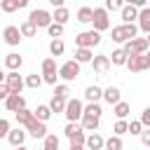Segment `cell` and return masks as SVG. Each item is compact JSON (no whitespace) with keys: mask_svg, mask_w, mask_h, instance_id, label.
<instances>
[{"mask_svg":"<svg viewBox=\"0 0 150 150\" xmlns=\"http://www.w3.org/2000/svg\"><path fill=\"white\" fill-rule=\"evenodd\" d=\"M110 38H112V42L124 45V42H129V40L138 38V28H136V23H120V26H115V28H112Z\"/></svg>","mask_w":150,"mask_h":150,"instance_id":"obj_1","label":"cell"},{"mask_svg":"<svg viewBox=\"0 0 150 150\" xmlns=\"http://www.w3.org/2000/svg\"><path fill=\"white\" fill-rule=\"evenodd\" d=\"M148 47H150L148 38H134V40L124 42L122 52L127 54V59H131V56H138V54H148Z\"/></svg>","mask_w":150,"mask_h":150,"instance_id":"obj_2","label":"cell"},{"mask_svg":"<svg viewBox=\"0 0 150 150\" xmlns=\"http://www.w3.org/2000/svg\"><path fill=\"white\" fill-rule=\"evenodd\" d=\"M98 42H101V33H96V30H82L75 35V47H80V49H91Z\"/></svg>","mask_w":150,"mask_h":150,"instance_id":"obj_3","label":"cell"},{"mask_svg":"<svg viewBox=\"0 0 150 150\" xmlns=\"http://www.w3.org/2000/svg\"><path fill=\"white\" fill-rule=\"evenodd\" d=\"M91 23H94V28H91V30H96V33L108 30V28H110L108 12H105L103 7H94V9H91Z\"/></svg>","mask_w":150,"mask_h":150,"instance_id":"obj_4","label":"cell"},{"mask_svg":"<svg viewBox=\"0 0 150 150\" xmlns=\"http://www.w3.org/2000/svg\"><path fill=\"white\" fill-rule=\"evenodd\" d=\"M82 108H84V103L80 101V98H68L66 101V108H63V115L68 117V122H80V117H82Z\"/></svg>","mask_w":150,"mask_h":150,"instance_id":"obj_5","label":"cell"},{"mask_svg":"<svg viewBox=\"0 0 150 150\" xmlns=\"http://www.w3.org/2000/svg\"><path fill=\"white\" fill-rule=\"evenodd\" d=\"M63 134H66V138L70 141V145H84V138H87V134L82 131V127H80V124H75V122H68V124H66V129H63Z\"/></svg>","mask_w":150,"mask_h":150,"instance_id":"obj_6","label":"cell"},{"mask_svg":"<svg viewBox=\"0 0 150 150\" xmlns=\"http://www.w3.org/2000/svg\"><path fill=\"white\" fill-rule=\"evenodd\" d=\"M56 75H59L61 80L70 82V80H75V77L80 75V63H75V61L70 59V61H66V63H61V66L56 68Z\"/></svg>","mask_w":150,"mask_h":150,"instance_id":"obj_7","label":"cell"},{"mask_svg":"<svg viewBox=\"0 0 150 150\" xmlns=\"http://www.w3.org/2000/svg\"><path fill=\"white\" fill-rule=\"evenodd\" d=\"M131 73H141V70H148L150 68V56L148 54H138V56H131V59H127V63H124Z\"/></svg>","mask_w":150,"mask_h":150,"instance_id":"obj_8","label":"cell"},{"mask_svg":"<svg viewBox=\"0 0 150 150\" xmlns=\"http://www.w3.org/2000/svg\"><path fill=\"white\" fill-rule=\"evenodd\" d=\"M28 21H30L35 28H47V26L52 23V14H49L47 9H33L30 16H28Z\"/></svg>","mask_w":150,"mask_h":150,"instance_id":"obj_9","label":"cell"},{"mask_svg":"<svg viewBox=\"0 0 150 150\" xmlns=\"http://www.w3.org/2000/svg\"><path fill=\"white\" fill-rule=\"evenodd\" d=\"M56 61L54 59H45L42 61V82L47 84H56Z\"/></svg>","mask_w":150,"mask_h":150,"instance_id":"obj_10","label":"cell"},{"mask_svg":"<svg viewBox=\"0 0 150 150\" xmlns=\"http://www.w3.org/2000/svg\"><path fill=\"white\" fill-rule=\"evenodd\" d=\"M5 87L9 89V94H21L23 89V77L19 73H7L5 75Z\"/></svg>","mask_w":150,"mask_h":150,"instance_id":"obj_11","label":"cell"},{"mask_svg":"<svg viewBox=\"0 0 150 150\" xmlns=\"http://www.w3.org/2000/svg\"><path fill=\"white\" fill-rule=\"evenodd\" d=\"M23 127H26V131H28L33 138H45V136H47V127H45L42 122H38L35 117H30Z\"/></svg>","mask_w":150,"mask_h":150,"instance_id":"obj_12","label":"cell"},{"mask_svg":"<svg viewBox=\"0 0 150 150\" xmlns=\"http://www.w3.org/2000/svg\"><path fill=\"white\" fill-rule=\"evenodd\" d=\"M5 108H7L9 112H19V110L26 108V98H23L21 94H9V96L5 98Z\"/></svg>","mask_w":150,"mask_h":150,"instance_id":"obj_13","label":"cell"},{"mask_svg":"<svg viewBox=\"0 0 150 150\" xmlns=\"http://www.w3.org/2000/svg\"><path fill=\"white\" fill-rule=\"evenodd\" d=\"M2 38H5V42H7L9 47H16V45L21 42V33H19V26H7V28L2 30Z\"/></svg>","mask_w":150,"mask_h":150,"instance_id":"obj_14","label":"cell"},{"mask_svg":"<svg viewBox=\"0 0 150 150\" xmlns=\"http://www.w3.org/2000/svg\"><path fill=\"white\" fill-rule=\"evenodd\" d=\"M21 66H23V59H21L16 52H9V54L5 56V68H7L9 73H19Z\"/></svg>","mask_w":150,"mask_h":150,"instance_id":"obj_15","label":"cell"},{"mask_svg":"<svg viewBox=\"0 0 150 150\" xmlns=\"http://www.w3.org/2000/svg\"><path fill=\"white\" fill-rule=\"evenodd\" d=\"M105 103H110V105H115V103H120L122 101V91H120V87H108V89H103V96H101Z\"/></svg>","mask_w":150,"mask_h":150,"instance_id":"obj_16","label":"cell"},{"mask_svg":"<svg viewBox=\"0 0 150 150\" xmlns=\"http://www.w3.org/2000/svg\"><path fill=\"white\" fill-rule=\"evenodd\" d=\"M138 30H143V33H150V7H143V9H138Z\"/></svg>","mask_w":150,"mask_h":150,"instance_id":"obj_17","label":"cell"},{"mask_svg":"<svg viewBox=\"0 0 150 150\" xmlns=\"http://www.w3.org/2000/svg\"><path fill=\"white\" fill-rule=\"evenodd\" d=\"M103 136L101 134H89L84 138V150H103Z\"/></svg>","mask_w":150,"mask_h":150,"instance_id":"obj_18","label":"cell"},{"mask_svg":"<svg viewBox=\"0 0 150 150\" xmlns=\"http://www.w3.org/2000/svg\"><path fill=\"white\" fill-rule=\"evenodd\" d=\"M91 68H94L98 75L108 73V68H110V61H108V56H105V54H101V56H94V59H91Z\"/></svg>","mask_w":150,"mask_h":150,"instance_id":"obj_19","label":"cell"},{"mask_svg":"<svg viewBox=\"0 0 150 150\" xmlns=\"http://www.w3.org/2000/svg\"><path fill=\"white\" fill-rule=\"evenodd\" d=\"M7 141H9L14 148H19V145H23V141H26V131H23L21 127H16V129H9V134H7Z\"/></svg>","mask_w":150,"mask_h":150,"instance_id":"obj_20","label":"cell"},{"mask_svg":"<svg viewBox=\"0 0 150 150\" xmlns=\"http://www.w3.org/2000/svg\"><path fill=\"white\" fill-rule=\"evenodd\" d=\"M26 5H28V0H0V9L7 12V14H12V12H16Z\"/></svg>","mask_w":150,"mask_h":150,"instance_id":"obj_21","label":"cell"},{"mask_svg":"<svg viewBox=\"0 0 150 150\" xmlns=\"http://www.w3.org/2000/svg\"><path fill=\"white\" fill-rule=\"evenodd\" d=\"M98 117H89V115H82L80 117V127H82V131H91V134H96V129H98Z\"/></svg>","mask_w":150,"mask_h":150,"instance_id":"obj_22","label":"cell"},{"mask_svg":"<svg viewBox=\"0 0 150 150\" xmlns=\"http://www.w3.org/2000/svg\"><path fill=\"white\" fill-rule=\"evenodd\" d=\"M120 12H122V23H134V19L138 16V9H136L134 5H129V2H127V5H122V9H120Z\"/></svg>","mask_w":150,"mask_h":150,"instance_id":"obj_23","label":"cell"},{"mask_svg":"<svg viewBox=\"0 0 150 150\" xmlns=\"http://www.w3.org/2000/svg\"><path fill=\"white\" fill-rule=\"evenodd\" d=\"M68 19H70V12L66 7H56L54 14H52V23H59V26H66Z\"/></svg>","mask_w":150,"mask_h":150,"instance_id":"obj_24","label":"cell"},{"mask_svg":"<svg viewBox=\"0 0 150 150\" xmlns=\"http://www.w3.org/2000/svg\"><path fill=\"white\" fill-rule=\"evenodd\" d=\"M101 96H103V89H101V87H96V84H91V87H87V89H84V98H87L89 103H98V101H101Z\"/></svg>","mask_w":150,"mask_h":150,"instance_id":"obj_25","label":"cell"},{"mask_svg":"<svg viewBox=\"0 0 150 150\" xmlns=\"http://www.w3.org/2000/svg\"><path fill=\"white\" fill-rule=\"evenodd\" d=\"M75 59V63H91V59H94V54H91V49H80V47H75V54H73Z\"/></svg>","mask_w":150,"mask_h":150,"instance_id":"obj_26","label":"cell"},{"mask_svg":"<svg viewBox=\"0 0 150 150\" xmlns=\"http://www.w3.org/2000/svg\"><path fill=\"white\" fill-rule=\"evenodd\" d=\"M112 112H115V117H117V120H127V115L131 112V105H129L127 101H120V103H115V105H112Z\"/></svg>","mask_w":150,"mask_h":150,"instance_id":"obj_27","label":"cell"},{"mask_svg":"<svg viewBox=\"0 0 150 150\" xmlns=\"http://www.w3.org/2000/svg\"><path fill=\"white\" fill-rule=\"evenodd\" d=\"M33 117H35L38 122H42V124H45V122H47V120L52 117V110H49L47 105H38V108L33 110Z\"/></svg>","mask_w":150,"mask_h":150,"instance_id":"obj_28","label":"cell"},{"mask_svg":"<svg viewBox=\"0 0 150 150\" xmlns=\"http://www.w3.org/2000/svg\"><path fill=\"white\" fill-rule=\"evenodd\" d=\"M19 33H21V38H35V33H38V28L26 19L21 26H19Z\"/></svg>","mask_w":150,"mask_h":150,"instance_id":"obj_29","label":"cell"},{"mask_svg":"<svg viewBox=\"0 0 150 150\" xmlns=\"http://www.w3.org/2000/svg\"><path fill=\"white\" fill-rule=\"evenodd\" d=\"M42 141H45L42 143V150H59V136L56 134H47Z\"/></svg>","mask_w":150,"mask_h":150,"instance_id":"obj_30","label":"cell"},{"mask_svg":"<svg viewBox=\"0 0 150 150\" xmlns=\"http://www.w3.org/2000/svg\"><path fill=\"white\" fill-rule=\"evenodd\" d=\"M49 52H52V56H61V54L66 52V45H63V40H61V38L52 40V42H49Z\"/></svg>","mask_w":150,"mask_h":150,"instance_id":"obj_31","label":"cell"},{"mask_svg":"<svg viewBox=\"0 0 150 150\" xmlns=\"http://www.w3.org/2000/svg\"><path fill=\"white\" fill-rule=\"evenodd\" d=\"M108 61H110L112 66H124V63H127V54H124L122 47H120V49L112 52V56H108Z\"/></svg>","mask_w":150,"mask_h":150,"instance_id":"obj_32","label":"cell"},{"mask_svg":"<svg viewBox=\"0 0 150 150\" xmlns=\"http://www.w3.org/2000/svg\"><path fill=\"white\" fill-rule=\"evenodd\" d=\"M101 112H103V110H101L98 103H87V105L82 108V115H89V117H98V120H101Z\"/></svg>","mask_w":150,"mask_h":150,"instance_id":"obj_33","label":"cell"},{"mask_svg":"<svg viewBox=\"0 0 150 150\" xmlns=\"http://www.w3.org/2000/svg\"><path fill=\"white\" fill-rule=\"evenodd\" d=\"M103 150H122V138L120 136H110L103 141Z\"/></svg>","mask_w":150,"mask_h":150,"instance_id":"obj_34","label":"cell"},{"mask_svg":"<svg viewBox=\"0 0 150 150\" xmlns=\"http://www.w3.org/2000/svg\"><path fill=\"white\" fill-rule=\"evenodd\" d=\"M77 21L80 23H91V7H87V5L80 7L77 9Z\"/></svg>","mask_w":150,"mask_h":150,"instance_id":"obj_35","label":"cell"},{"mask_svg":"<svg viewBox=\"0 0 150 150\" xmlns=\"http://www.w3.org/2000/svg\"><path fill=\"white\" fill-rule=\"evenodd\" d=\"M40 84H42V77L38 73H33V75H28L23 80V87H30V89H40Z\"/></svg>","mask_w":150,"mask_h":150,"instance_id":"obj_36","label":"cell"},{"mask_svg":"<svg viewBox=\"0 0 150 150\" xmlns=\"http://www.w3.org/2000/svg\"><path fill=\"white\" fill-rule=\"evenodd\" d=\"M49 110H52V115L54 112H63V108H66V101L63 98H56V96H52V101H49V105H47Z\"/></svg>","mask_w":150,"mask_h":150,"instance_id":"obj_37","label":"cell"},{"mask_svg":"<svg viewBox=\"0 0 150 150\" xmlns=\"http://www.w3.org/2000/svg\"><path fill=\"white\" fill-rule=\"evenodd\" d=\"M68 94H70V87H68V84H54V96H56V98L68 101Z\"/></svg>","mask_w":150,"mask_h":150,"instance_id":"obj_38","label":"cell"},{"mask_svg":"<svg viewBox=\"0 0 150 150\" xmlns=\"http://www.w3.org/2000/svg\"><path fill=\"white\" fill-rule=\"evenodd\" d=\"M14 115H16V122H19V127H23V124H26V122L33 117V112H30L28 108H23V110H19V112H14Z\"/></svg>","mask_w":150,"mask_h":150,"instance_id":"obj_39","label":"cell"},{"mask_svg":"<svg viewBox=\"0 0 150 150\" xmlns=\"http://www.w3.org/2000/svg\"><path fill=\"white\" fill-rule=\"evenodd\" d=\"M122 134H127V120H117L112 124V136H120L122 138Z\"/></svg>","mask_w":150,"mask_h":150,"instance_id":"obj_40","label":"cell"},{"mask_svg":"<svg viewBox=\"0 0 150 150\" xmlns=\"http://www.w3.org/2000/svg\"><path fill=\"white\" fill-rule=\"evenodd\" d=\"M47 33H49V38L56 40V38L63 35V26H59V23H49V26H47Z\"/></svg>","mask_w":150,"mask_h":150,"instance_id":"obj_41","label":"cell"},{"mask_svg":"<svg viewBox=\"0 0 150 150\" xmlns=\"http://www.w3.org/2000/svg\"><path fill=\"white\" fill-rule=\"evenodd\" d=\"M141 131H143V127H141V122H138V120H131V122H127V134L136 136V134H141Z\"/></svg>","mask_w":150,"mask_h":150,"instance_id":"obj_42","label":"cell"},{"mask_svg":"<svg viewBox=\"0 0 150 150\" xmlns=\"http://www.w3.org/2000/svg\"><path fill=\"white\" fill-rule=\"evenodd\" d=\"M105 12H117V9H122V0H105V7H103Z\"/></svg>","mask_w":150,"mask_h":150,"instance_id":"obj_43","label":"cell"},{"mask_svg":"<svg viewBox=\"0 0 150 150\" xmlns=\"http://www.w3.org/2000/svg\"><path fill=\"white\" fill-rule=\"evenodd\" d=\"M9 122L5 120V117H0V138H7V134H9Z\"/></svg>","mask_w":150,"mask_h":150,"instance_id":"obj_44","label":"cell"},{"mask_svg":"<svg viewBox=\"0 0 150 150\" xmlns=\"http://www.w3.org/2000/svg\"><path fill=\"white\" fill-rule=\"evenodd\" d=\"M141 127H150V108H143V112H141Z\"/></svg>","mask_w":150,"mask_h":150,"instance_id":"obj_45","label":"cell"},{"mask_svg":"<svg viewBox=\"0 0 150 150\" xmlns=\"http://www.w3.org/2000/svg\"><path fill=\"white\" fill-rule=\"evenodd\" d=\"M141 143L143 145H150V129H143L141 131Z\"/></svg>","mask_w":150,"mask_h":150,"instance_id":"obj_46","label":"cell"},{"mask_svg":"<svg viewBox=\"0 0 150 150\" xmlns=\"http://www.w3.org/2000/svg\"><path fill=\"white\" fill-rule=\"evenodd\" d=\"M7 96H9V89H7L5 84H0V101H5Z\"/></svg>","mask_w":150,"mask_h":150,"instance_id":"obj_47","label":"cell"},{"mask_svg":"<svg viewBox=\"0 0 150 150\" xmlns=\"http://www.w3.org/2000/svg\"><path fill=\"white\" fill-rule=\"evenodd\" d=\"M68 150H84V145H70Z\"/></svg>","mask_w":150,"mask_h":150,"instance_id":"obj_48","label":"cell"},{"mask_svg":"<svg viewBox=\"0 0 150 150\" xmlns=\"http://www.w3.org/2000/svg\"><path fill=\"white\" fill-rule=\"evenodd\" d=\"M0 84H5V73H2V68H0Z\"/></svg>","mask_w":150,"mask_h":150,"instance_id":"obj_49","label":"cell"},{"mask_svg":"<svg viewBox=\"0 0 150 150\" xmlns=\"http://www.w3.org/2000/svg\"><path fill=\"white\" fill-rule=\"evenodd\" d=\"M14 150H28V148H23V145H19V148H14Z\"/></svg>","mask_w":150,"mask_h":150,"instance_id":"obj_50","label":"cell"}]
</instances>
